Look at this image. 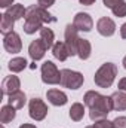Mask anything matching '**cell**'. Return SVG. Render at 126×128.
<instances>
[{
  "label": "cell",
  "instance_id": "16",
  "mask_svg": "<svg viewBox=\"0 0 126 128\" xmlns=\"http://www.w3.org/2000/svg\"><path fill=\"white\" fill-rule=\"evenodd\" d=\"M52 54L60 61H65L70 57V51H68L65 42H55V45L52 46Z\"/></svg>",
  "mask_w": 126,
  "mask_h": 128
},
{
  "label": "cell",
  "instance_id": "29",
  "mask_svg": "<svg viewBox=\"0 0 126 128\" xmlns=\"http://www.w3.org/2000/svg\"><path fill=\"white\" fill-rule=\"evenodd\" d=\"M13 4V0H0V8L3 9H9Z\"/></svg>",
  "mask_w": 126,
  "mask_h": 128
},
{
  "label": "cell",
  "instance_id": "32",
  "mask_svg": "<svg viewBox=\"0 0 126 128\" xmlns=\"http://www.w3.org/2000/svg\"><path fill=\"white\" fill-rule=\"evenodd\" d=\"M120 37L122 39H126V22L120 27Z\"/></svg>",
  "mask_w": 126,
  "mask_h": 128
},
{
  "label": "cell",
  "instance_id": "30",
  "mask_svg": "<svg viewBox=\"0 0 126 128\" xmlns=\"http://www.w3.org/2000/svg\"><path fill=\"white\" fill-rule=\"evenodd\" d=\"M117 88H119V91H123V92H126V78H122V79L119 80Z\"/></svg>",
  "mask_w": 126,
  "mask_h": 128
},
{
  "label": "cell",
  "instance_id": "11",
  "mask_svg": "<svg viewBox=\"0 0 126 128\" xmlns=\"http://www.w3.org/2000/svg\"><path fill=\"white\" fill-rule=\"evenodd\" d=\"M96 30H98V33L101 36L110 37V36H113L116 33V22L111 18H108V16H102L96 22Z\"/></svg>",
  "mask_w": 126,
  "mask_h": 128
},
{
  "label": "cell",
  "instance_id": "36",
  "mask_svg": "<svg viewBox=\"0 0 126 128\" xmlns=\"http://www.w3.org/2000/svg\"><path fill=\"white\" fill-rule=\"evenodd\" d=\"M1 128H4V127H3V125H1Z\"/></svg>",
  "mask_w": 126,
  "mask_h": 128
},
{
  "label": "cell",
  "instance_id": "9",
  "mask_svg": "<svg viewBox=\"0 0 126 128\" xmlns=\"http://www.w3.org/2000/svg\"><path fill=\"white\" fill-rule=\"evenodd\" d=\"M73 26L79 30V32H85V33H89L94 27V20L89 14L86 12H79L76 14L74 20H73Z\"/></svg>",
  "mask_w": 126,
  "mask_h": 128
},
{
  "label": "cell",
  "instance_id": "14",
  "mask_svg": "<svg viewBox=\"0 0 126 128\" xmlns=\"http://www.w3.org/2000/svg\"><path fill=\"white\" fill-rule=\"evenodd\" d=\"M110 97H111L113 110H117V112L126 110V92H123V91H116V92H113Z\"/></svg>",
  "mask_w": 126,
  "mask_h": 128
},
{
  "label": "cell",
  "instance_id": "6",
  "mask_svg": "<svg viewBox=\"0 0 126 128\" xmlns=\"http://www.w3.org/2000/svg\"><path fill=\"white\" fill-rule=\"evenodd\" d=\"M48 112H49V109H48V106H46V103L42 100V98H31L30 101H28V115H30V118L34 119V121H43L45 118H46V115H48Z\"/></svg>",
  "mask_w": 126,
  "mask_h": 128
},
{
  "label": "cell",
  "instance_id": "17",
  "mask_svg": "<svg viewBox=\"0 0 126 128\" xmlns=\"http://www.w3.org/2000/svg\"><path fill=\"white\" fill-rule=\"evenodd\" d=\"M92 54V45L86 39H80L77 45V57L80 60H88Z\"/></svg>",
  "mask_w": 126,
  "mask_h": 128
},
{
  "label": "cell",
  "instance_id": "20",
  "mask_svg": "<svg viewBox=\"0 0 126 128\" xmlns=\"http://www.w3.org/2000/svg\"><path fill=\"white\" fill-rule=\"evenodd\" d=\"M16 116V109H13L10 104H6L0 109V122L1 124H9L15 119Z\"/></svg>",
  "mask_w": 126,
  "mask_h": 128
},
{
  "label": "cell",
  "instance_id": "35",
  "mask_svg": "<svg viewBox=\"0 0 126 128\" xmlns=\"http://www.w3.org/2000/svg\"><path fill=\"white\" fill-rule=\"evenodd\" d=\"M85 128H95V125H89V127H85Z\"/></svg>",
  "mask_w": 126,
  "mask_h": 128
},
{
  "label": "cell",
  "instance_id": "12",
  "mask_svg": "<svg viewBox=\"0 0 126 128\" xmlns=\"http://www.w3.org/2000/svg\"><path fill=\"white\" fill-rule=\"evenodd\" d=\"M19 88H21V80L18 76H13V74L6 76L1 82V92L7 97L12 96L16 91H19Z\"/></svg>",
  "mask_w": 126,
  "mask_h": 128
},
{
  "label": "cell",
  "instance_id": "3",
  "mask_svg": "<svg viewBox=\"0 0 126 128\" xmlns=\"http://www.w3.org/2000/svg\"><path fill=\"white\" fill-rule=\"evenodd\" d=\"M117 76V66L114 63H104L94 76V82L99 88H110Z\"/></svg>",
  "mask_w": 126,
  "mask_h": 128
},
{
  "label": "cell",
  "instance_id": "25",
  "mask_svg": "<svg viewBox=\"0 0 126 128\" xmlns=\"http://www.w3.org/2000/svg\"><path fill=\"white\" fill-rule=\"evenodd\" d=\"M95 128H114L113 127V121H108L107 118L104 119H99V121H95Z\"/></svg>",
  "mask_w": 126,
  "mask_h": 128
},
{
  "label": "cell",
  "instance_id": "24",
  "mask_svg": "<svg viewBox=\"0 0 126 128\" xmlns=\"http://www.w3.org/2000/svg\"><path fill=\"white\" fill-rule=\"evenodd\" d=\"M111 12H113L114 16H119V18L126 16V2L123 0L122 3H119L117 6H114V8L111 9Z\"/></svg>",
  "mask_w": 126,
  "mask_h": 128
},
{
  "label": "cell",
  "instance_id": "1",
  "mask_svg": "<svg viewBox=\"0 0 126 128\" xmlns=\"http://www.w3.org/2000/svg\"><path fill=\"white\" fill-rule=\"evenodd\" d=\"M83 103L89 109V118L94 122L107 118L108 113L113 110L111 97L102 96L96 91H88L83 97Z\"/></svg>",
  "mask_w": 126,
  "mask_h": 128
},
{
  "label": "cell",
  "instance_id": "34",
  "mask_svg": "<svg viewBox=\"0 0 126 128\" xmlns=\"http://www.w3.org/2000/svg\"><path fill=\"white\" fill-rule=\"evenodd\" d=\"M122 64H123V67H125V68H126V55H125V57H123V61H122Z\"/></svg>",
  "mask_w": 126,
  "mask_h": 128
},
{
  "label": "cell",
  "instance_id": "4",
  "mask_svg": "<svg viewBox=\"0 0 126 128\" xmlns=\"http://www.w3.org/2000/svg\"><path fill=\"white\" fill-rule=\"evenodd\" d=\"M42 72V82L46 85H58L61 84V72L58 70L57 64H54L52 61H45L40 67Z\"/></svg>",
  "mask_w": 126,
  "mask_h": 128
},
{
  "label": "cell",
  "instance_id": "23",
  "mask_svg": "<svg viewBox=\"0 0 126 128\" xmlns=\"http://www.w3.org/2000/svg\"><path fill=\"white\" fill-rule=\"evenodd\" d=\"M40 39L43 40V43L46 45L48 49H51L55 45V34H54V32L51 28H48V27H43L40 30Z\"/></svg>",
  "mask_w": 126,
  "mask_h": 128
},
{
  "label": "cell",
  "instance_id": "22",
  "mask_svg": "<svg viewBox=\"0 0 126 128\" xmlns=\"http://www.w3.org/2000/svg\"><path fill=\"white\" fill-rule=\"evenodd\" d=\"M7 67H9V70L12 73H19V72H22L27 67V60L22 58V57H15V58H12L9 61Z\"/></svg>",
  "mask_w": 126,
  "mask_h": 128
},
{
  "label": "cell",
  "instance_id": "18",
  "mask_svg": "<svg viewBox=\"0 0 126 128\" xmlns=\"http://www.w3.org/2000/svg\"><path fill=\"white\" fill-rule=\"evenodd\" d=\"M68 115H70V119L74 121V122H80L85 116V106L82 103H73L70 110H68Z\"/></svg>",
  "mask_w": 126,
  "mask_h": 128
},
{
  "label": "cell",
  "instance_id": "13",
  "mask_svg": "<svg viewBox=\"0 0 126 128\" xmlns=\"http://www.w3.org/2000/svg\"><path fill=\"white\" fill-rule=\"evenodd\" d=\"M46 97H48V101H49L52 106H64V104H67V101H68L67 94H65L64 91L55 90V88L48 90Z\"/></svg>",
  "mask_w": 126,
  "mask_h": 128
},
{
  "label": "cell",
  "instance_id": "21",
  "mask_svg": "<svg viewBox=\"0 0 126 128\" xmlns=\"http://www.w3.org/2000/svg\"><path fill=\"white\" fill-rule=\"evenodd\" d=\"M1 16V20H0V32L3 33V36L4 34H7V33L13 32V26H15V21L4 12V14H1L0 15Z\"/></svg>",
  "mask_w": 126,
  "mask_h": 128
},
{
  "label": "cell",
  "instance_id": "33",
  "mask_svg": "<svg viewBox=\"0 0 126 128\" xmlns=\"http://www.w3.org/2000/svg\"><path fill=\"white\" fill-rule=\"evenodd\" d=\"M19 128H37L36 125H33V124H22Z\"/></svg>",
  "mask_w": 126,
  "mask_h": 128
},
{
  "label": "cell",
  "instance_id": "19",
  "mask_svg": "<svg viewBox=\"0 0 126 128\" xmlns=\"http://www.w3.org/2000/svg\"><path fill=\"white\" fill-rule=\"evenodd\" d=\"M6 14H7L13 21H18V20H21V18H25L27 9H25L22 4L16 3V4H12L9 9H6Z\"/></svg>",
  "mask_w": 126,
  "mask_h": 128
},
{
  "label": "cell",
  "instance_id": "26",
  "mask_svg": "<svg viewBox=\"0 0 126 128\" xmlns=\"http://www.w3.org/2000/svg\"><path fill=\"white\" fill-rule=\"evenodd\" d=\"M113 127L114 128H126V116H117L113 121Z\"/></svg>",
  "mask_w": 126,
  "mask_h": 128
},
{
  "label": "cell",
  "instance_id": "31",
  "mask_svg": "<svg viewBox=\"0 0 126 128\" xmlns=\"http://www.w3.org/2000/svg\"><path fill=\"white\" fill-rule=\"evenodd\" d=\"M80 2V4H85V6H91V4H94L96 0H79Z\"/></svg>",
  "mask_w": 126,
  "mask_h": 128
},
{
  "label": "cell",
  "instance_id": "28",
  "mask_svg": "<svg viewBox=\"0 0 126 128\" xmlns=\"http://www.w3.org/2000/svg\"><path fill=\"white\" fill-rule=\"evenodd\" d=\"M37 4H39L40 8L48 9V8H51L52 4H55V0H37Z\"/></svg>",
  "mask_w": 126,
  "mask_h": 128
},
{
  "label": "cell",
  "instance_id": "7",
  "mask_svg": "<svg viewBox=\"0 0 126 128\" xmlns=\"http://www.w3.org/2000/svg\"><path fill=\"white\" fill-rule=\"evenodd\" d=\"M64 39H65L64 42H65V45H67V48H68V51H70V57L77 55V45H79L80 37H79V30H77L73 24H68V26L65 27Z\"/></svg>",
  "mask_w": 126,
  "mask_h": 128
},
{
  "label": "cell",
  "instance_id": "8",
  "mask_svg": "<svg viewBox=\"0 0 126 128\" xmlns=\"http://www.w3.org/2000/svg\"><path fill=\"white\" fill-rule=\"evenodd\" d=\"M3 48L9 54H18L22 49V42L21 37L16 32H10L3 36Z\"/></svg>",
  "mask_w": 126,
  "mask_h": 128
},
{
  "label": "cell",
  "instance_id": "10",
  "mask_svg": "<svg viewBox=\"0 0 126 128\" xmlns=\"http://www.w3.org/2000/svg\"><path fill=\"white\" fill-rule=\"evenodd\" d=\"M46 51H48V48H46V45L43 43V40L40 37L36 39V40H33L31 43H30V46H28V55H30V58L34 63L39 61V60H42L45 57Z\"/></svg>",
  "mask_w": 126,
  "mask_h": 128
},
{
  "label": "cell",
  "instance_id": "2",
  "mask_svg": "<svg viewBox=\"0 0 126 128\" xmlns=\"http://www.w3.org/2000/svg\"><path fill=\"white\" fill-rule=\"evenodd\" d=\"M57 22V18L48 12V9L40 8L39 4H31L27 8L25 22H24V32L27 34H34L36 32H40L43 28V24Z\"/></svg>",
  "mask_w": 126,
  "mask_h": 128
},
{
  "label": "cell",
  "instance_id": "27",
  "mask_svg": "<svg viewBox=\"0 0 126 128\" xmlns=\"http://www.w3.org/2000/svg\"><path fill=\"white\" fill-rule=\"evenodd\" d=\"M123 0H102V3H104V6L105 8H108V9H113L114 6H117L119 3H122Z\"/></svg>",
  "mask_w": 126,
  "mask_h": 128
},
{
  "label": "cell",
  "instance_id": "15",
  "mask_svg": "<svg viewBox=\"0 0 126 128\" xmlns=\"http://www.w3.org/2000/svg\"><path fill=\"white\" fill-rule=\"evenodd\" d=\"M25 103H27V96H25V92H22V91H16V92H13L12 96H9L7 98V104H10L13 109H16V110H19V109H22L24 106H25Z\"/></svg>",
  "mask_w": 126,
  "mask_h": 128
},
{
  "label": "cell",
  "instance_id": "5",
  "mask_svg": "<svg viewBox=\"0 0 126 128\" xmlns=\"http://www.w3.org/2000/svg\"><path fill=\"white\" fill-rule=\"evenodd\" d=\"M85 82V78L80 72H74L70 68L61 70V85L68 90H79Z\"/></svg>",
  "mask_w": 126,
  "mask_h": 128
}]
</instances>
